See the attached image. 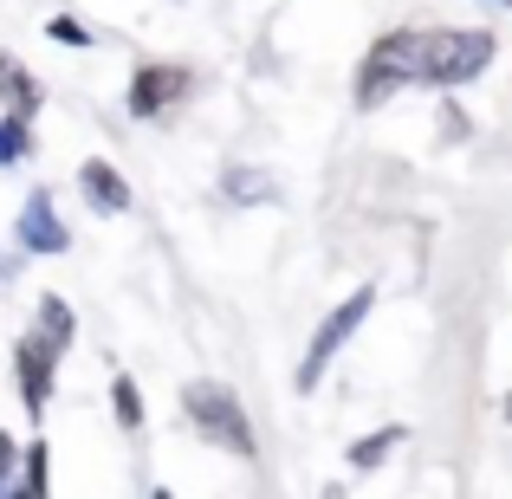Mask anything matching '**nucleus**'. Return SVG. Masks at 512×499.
Here are the masks:
<instances>
[{
    "instance_id": "f257e3e1",
    "label": "nucleus",
    "mask_w": 512,
    "mask_h": 499,
    "mask_svg": "<svg viewBox=\"0 0 512 499\" xmlns=\"http://www.w3.org/2000/svg\"><path fill=\"white\" fill-rule=\"evenodd\" d=\"M402 39H409V78L435 91L480 78L493 65V52H500V39L487 26H402Z\"/></svg>"
},
{
    "instance_id": "f03ea898",
    "label": "nucleus",
    "mask_w": 512,
    "mask_h": 499,
    "mask_svg": "<svg viewBox=\"0 0 512 499\" xmlns=\"http://www.w3.org/2000/svg\"><path fill=\"white\" fill-rule=\"evenodd\" d=\"M182 415L195 422L201 441H214V448L240 454V461H253V454H260L247 409H240V396H234L227 383H208V376H201V383H188V389H182Z\"/></svg>"
},
{
    "instance_id": "7ed1b4c3",
    "label": "nucleus",
    "mask_w": 512,
    "mask_h": 499,
    "mask_svg": "<svg viewBox=\"0 0 512 499\" xmlns=\"http://www.w3.org/2000/svg\"><path fill=\"white\" fill-rule=\"evenodd\" d=\"M370 305H376V292H370V286H357V292H350V299L338 305V312H331L325 325L312 331V344H305V357H299V389H318V383H325L331 357H338L350 337H357V325L370 318Z\"/></svg>"
},
{
    "instance_id": "20e7f679",
    "label": "nucleus",
    "mask_w": 512,
    "mask_h": 499,
    "mask_svg": "<svg viewBox=\"0 0 512 499\" xmlns=\"http://www.w3.org/2000/svg\"><path fill=\"white\" fill-rule=\"evenodd\" d=\"M402 85H415V78H409V52H402V26H396V33H383L370 46V59L357 65V111H383Z\"/></svg>"
},
{
    "instance_id": "39448f33",
    "label": "nucleus",
    "mask_w": 512,
    "mask_h": 499,
    "mask_svg": "<svg viewBox=\"0 0 512 499\" xmlns=\"http://www.w3.org/2000/svg\"><path fill=\"white\" fill-rule=\"evenodd\" d=\"M13 247H20L26 260H46V253H65V247H72V227H65L52 188H33V195L20 201V214H13Z\"/></svg>"
},
{
    "instance_id": "423d86ee",
    "label": "nucleus",
    "mask_w": 512,
    "mask_h": 499,
    "mask_svg": "<svg viewBox=\"0 0 512 499\" xmlns=\"http://www.w3.org/2000/svg\"><path fill=\"white\" fill-rule=\"evenodd\" d=\"M13 376H20V402H26V415H46V402H52V383H59V350L46 344L39 331H26V337H13Z\"/></svg>"
},
{
    "instance_id": "0eeeda50",
    "label": "nucleus",
    "mask_w": 512,
    "mask_h": 499,
    "mask_svg": "<svg viewBox=\"0 0 512 499\" xmlns=\"http://www.w3.org/2000/svg\"><path fill=\"white\" fill-rule=\"evenodd\" d=\"M188 85H195V72H188V65H137V78H130V117H143V124H150V117H163V111H175V104L188 98Z\"/></svg>"
},
{
    "instance_id": "6e6552de",
    "label": "nucleus",
    "mask_w": 512,
    "mask_h": 499,
    "mask_svg": "<svg viewBox=\"0 0 512 499\" xmlns=\"http://www.w3.org/2000/svg\"><path fill=\"white\" fill-rule=\"evenodd\" d=\"M78 195H85V208L91 214H130V182H124V169L111 163V156H91L85 169H78Z\"/></svg>"
},
{
    "instance_id": "1a4fd4ad",
    "label": "nucleus",
    "mask_w": 512,
    "mask_h": 499,
    "mask_svg": "<svg viewBox=\"0 0 512 499\" xmlns=\"http://www.w3.org/2000/svg\"><path fill=\"white\" fill-rule=\"evenodd\" d=\"M39 104H46V85H39V78L26 72L20 59H7V52H0V111H7V117H26V124H33Z\"/></svg>"
},
{
    "instance_id": "9d476101",
    "label": "nucleus",
    "mask_w": 512,
    "mask_h": 499,
    "mask_svg": "<svg viewBox=\"0 0 512 499\" xmlns=\"http://www.w3.org/2000/svg\"><path fill=\"white\" fill-rule=\"evenodd\" d=\"M33 331L65 357V350H72V337H78V312L59 299V292H39V305H33Z\"/></svg>"
},
{
    "instance_id": "9b49d317",
    "label": "nucleus",
    "mask_w": 512,
    "mask_h": 499,
    "mask_svg": "<svg viewBox=\"0 0 512 499\" xmlns=\"http://www.w3.org/2000/svg\"><path fill=\"white\" fill-rule=\"evenodd\" d=\"M279 188H273V175L266 169H253V163H234L221 175V201H234V208H260V201H273Z\"/></svg>"
},
{
    "instance_id": "f8f14e48",
    "label": "nucleus",
    "mask_w": 512,
    "mask_h": 499,
    "mask_svg": "<svg viewBox=\"0 0 512 499\" xmlns=\"http://www.w3.org/2000/svg\"><path fill=\"white\" fill-rule=\"evenodd\" d=\"M402 441H409V428H402V422H389V428H370L363 441H350V467H357V474H376V467H383L389 454L402 448Z\"/></svg>"
},
{
    "instance_id": "ddd939ff",
    "label": "nucleus",
    "mask_w": 512,
    "mask_h": 499,
    "mask_svg": "<svg viewBox=\"0 0 512 499\" xmlns=\"http://www.w3.org/2000/svg\"><path fill=\"white\" fill-rule=\"evenodd\" d=\"M26 499H52V454H46V441H26L20 448V480H13Z\"/></svg>"
},
{
    "instance_id": "4468645a",
    "label": "nucleus",
    "mask_w": 512,
    "mask_h": 499,
    "mask_svg": "<svg viewBox=\"0 0 512 499\" xmlns=\"http://www.w3.org/2000/svg\"><path fill=\"white\" fill-rule=\"evenodd\" d=\"M26 156H33V124L0 111V169H20Z\"/></svg>"
},
{
    "instance_id": "2eb2a0df",
    "label": "nucleus",
    "mask_w": 512,
    "mask_h": 499,
    "mask_svg": "<svg viewBox=\"0 0 512 499\" xmlns=\"http://www.w3.org/2000/svg\"><path fill=\"white\" fill-rule=\"evenodd\" d=\"M111 415H117L124 435H143V396H137L130 376H111Z\"/></svg>"
},
{
    "instance_id": "dca6fc26",
    "label": "nucleus",
    "mask_w": 512,
    "mask_h": 499,
    "mask_svg": "<svg viewBox=\"0 0 512 499\" xmlns=\"http://www.w3.org/2000/svg\"><path fill=\"white\" fill-rule=\"evenodd\" d=\"M46 33L59 39V46H78V52H85V46H98V33H91L85 20H72V13H52V20H46Z\"/></svg>"
},
{
    "instance_id": "f3484780",
    "label": "nucleus",
    "mask_w": 512,
    "mask_h": 499,
    "mask_svg": "<svg viewBox=\"0 0 512 499\" xmlns=\"http://www.w3.org/2000/svg\"><path fill=\"white\" fill-rule=\"evenodd\" d=\"M441 137H448V143L467 137V111H461V104H441Z\"/></svg>"
},
{
    "instance_id": "a211bd4d",
    "label": "nucleus",
    "mask_w": 512,
    "mask_h": 499,
    "mask_svg": "<svg viewBox=\"0 0 512 499\" xmlns=\"http://www.w3.org/2000/svg\"><path fill=\"white\" fill-rule=\"evenodd\" d=\"M20 266H26L20 247H0V286H13V279H20Z\"/></svg>"
},
{
    "instance_id": "6ab92c4d",
    "label": "nucleus",
    "mask_w": 512,
    "mask_h": 499,
    "mask_svg": "<svg viewBox=\"0 0 512 499\" xmlns=\"http://www.w3.org/2000/svg\"><path fill=\"white\" fill-rule=\"evenodd\" d=\"M150 499H175V493H169V487H150Z\"/></svg>"
},
{
    "instance_id": "aec40b11",
    "label": "nucleus",
    "mask_w": 512,
    "mask_h": 499,
    "mask_svg": "<svg viewBox=\"0 0 512 499\" xmlns=\"http://www.w3.org/2000/svg\"><path fill=\"white\" fill-rule=\"evenodd\" d=\"M7 499H26V493H20V487H13V493H7Z\"/></svg>"
},
{
    "instance_id": "412c9836",
    "label": "nucleus",
    "mask_w": 512,
    "mask_h": 499,
    "mask_svg": "<svg viewBox=\"0 0 512 499\" xmlns=\"http://www.w3.org/2000/svg\"><path fill=\"white\" fill-rule=\"evenodd\" d=\"M500 7H512V0H500Z\"/></svg>"
}]
</instances>
